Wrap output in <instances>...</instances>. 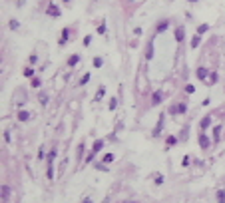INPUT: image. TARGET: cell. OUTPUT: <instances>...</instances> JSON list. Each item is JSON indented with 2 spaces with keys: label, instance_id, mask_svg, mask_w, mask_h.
Returning <instances> with one entry per match:
<instances>
[{
  "label": "cell",
  "instance_id": "d6986e66",
  "mask_svg": "<svg viewBox=\"0 0 225 203\" xmlns=\"http://www.w3.org/2000/svg\"><path fill=\"white\" fill-rule=\"evenodd\" d=\"M42 86V80L40 78H32V88H40Z\"/></svg>",
  "mask_w": 225,
  "mask_h": 203
},
{
  "label": "cell",
  "instance_id": "277c9868",
  "mask_svg": "<svg viewBox=\"0 0 225 203\" xmlns=\"http://www.w3.org/2000/svg\"><path fill=\"white\" fill-rule=\"evenodd\" d=\"M163 120H165V114H159V120H157V125H155V129H153V137H157L159 133H161V127H163Z\"/></svg>",
  "mask_w": 225,
  "mask_h": 203
},
{
  "label": "cell",
  "instance_id": "e0dca14e",
  "mask_svg": "<svg viewBox=\"0 0 225 203\" xmlns=\"http://www.w3.org/2000/svg\"><path fill=\"white\" fill-rule=\"evenodd\" d=\"M199 40H201V38H199V34H195V36H193V40H191V48H197V46H199Z\"/></svg>",
  "mask_w": 225,
  "mask_h": 203
},
{
  "label": "cell",
  "instance_id": "8fae6325",
  "mask_svg": "<svg viewBox=\"0 0 225 203\" xmlns=\"http://www.w3.org/2000/svg\"><path fill=\"white\" fill-rule=\"evenodd\" d=\"M48 14H50V16H60V10H58V8H54V4H50Z\"/></svg>",
  "mask_w": 225,
  "mask_h": 203
},
{
  "label": "cell",
  "instance_id": "2e32d148",
  "mask_svg": "<svg viewBox=\"0 0 225 203\" xmlns=\"http://www.w3.org/2000/svg\"><path fill=\"white\" fill-rule=\"evenodd\" d=\"M78 62H80V56H72V58L68 60V66H76Z\"/></svg>",
  "mask_w": 225,
  "mask_h": 203
},
{
  "label": "cell",
  "instance_id": "7c38bea8",
  "mask_svg": "<svg viewBox=\"0 0 225 203\" xmlns=\"http://www.w3.org/2000/svg\"><path fill=\"white\" fill-rule=\"evenodd\" d=\"M104 96H106V88H100V90H98V94H96V98H94V100H96V102H100V100H102V98H104Z\"/></svg>",
  "mask_w": 225,
  "mask_h": 203
},
{
  "label": "cell",
  "instance_id": "ffe728a7",
  "mask_svg": "<svg viewBox=\"0 0 225 203\" xmlns=\"http://www.w3.org/2000/svg\"><path fill=\"white\" fill-rule=\"evenodd\" d=\"M24 76H26V78H32V76H34V68H26V70H24Z\"/></svg>",
  "mask_w": 225,
  "mask_h": 203
},
{
  "label": "cell",
  "instance_id": "52a82bcc",
  "mask_svg": "<svg viewBox=\"0 0 225 203\" xmlns=\"http://www.w3.org/2000/svg\"><path fill=\"white\" fill-rule=\"evenodd\" d=\"M167 28H169V22H167V20H161V22L157 24V34H161V32L167 30Z\"/></svg>",
  "mask_w": 225,
  "mask_h": 203
},
{
  "label": "cell",
  "instance_id": "4316f807",
  "mask_svg": "<svg viewBox=\"0 0 225 203\" xmlns=\"http://www.w3.org/2000/svg\"><path fill=\"white\" fill-rule=\"evenodd\" d=\"M40 102H42L44 106H46V104H48V96H46L44 92H40Z\"/></svg>",
  "mask_w": 225,
  "mask_h": 203
},
{
  "label": "cell",
  "instance_id": "9a60e30c",
  "mask_svg": "<svg viewBox=\"0 0 225 203\" xmlns=\"http://www.w3.org/2000/svg\"><path fill=\"white\" fill-rule=\"evenodd\" d=\"M145 58H147V60H151V58H153V44H149V46H147V52H145Z\"/></svg>",
  "mask_w": 225,
  "mask_h": 203
},
{
  "label": "cell",
  "instance_id": "d6a6232c",
  "mask_svg": "<svg viewBox=\"0 0 225 203\" xmlns=\"http://www.w3.org/2000/svg\"><path fill=\"white\" fill-rule=\"evenodd\" d=\"M90 42H92V36H86L84 38V46H90Z\"/></svg>",
  "mask_w": 225,
  "mask_h": 203
},
{
  "label": "cell",
  "instance_id": "d4e9b609",
  "mask_svg": "<svg viewBox=\"0 0 225 203\" xmlns=\"http://www.w3.org/2000/svg\"><path fill=\"white\" fill-rule=\"evenodd\" d=\"M219 131H221V125H215V129H213V133H215V143L219 141V135H217Z\"/></svg>",
  "mask_w": 225,
  "mask_h": 203
},
{
  "label": "cell",
  "instance_id": "d590c367",
  "mask_svg": "<svg viewBox=\"0 0 225 203\" xmlns=\"http://www.w3.org/2000/svg\"><path fill=\"white\" fill-rule=\"evenodd\" d=\"M189 2H195V0H189Z\"/></svg>",
  "mask_w": 225,
  "mask_h": 203
},
{
  "label": "cell",
  "instance_id": "ac0fdd59",
  "mask_svg": "<svg viewBox=\"0 0 225 203\" xmlns=\"http://www.w3.org/2000/svg\"><path fill=\"white\" fill-rule=\"evenodd\" d=\"M28 118H30V116H28V112H20V114H18V120H20V122H26Z\"/></svg>",
  "mask_w": 225,
  "mask_h": 203
},
{
  "label": "cell",
  "instance_id": "30bf717a",
  "mask_svg": "<svg viewBox=\"0 0 225 203\" xmlns=\"http://www.w3.org/2000/svg\"><path fill=\"white\" fill-rule=\"evenodd\" d=\"M68 34H70V30H68V28H64V30H62V38H60V44H66V42H68Z\"/></svg>",
  "mask_w": 225,
  "mask_h": 203
},
{
  "label": "cell",
  "instance_id": "9c48e42d",
  "mask_svg": "<svg viewBox=\"0 0 225 203\" xmlns=\"http://www.w3.org/2000/svg\"><path fill=\"white\" fill-rule=\"evenodd\" d=\"M215 197H217V203H225V189H217Z\"/></svg>",
  "mask_w": 225,
  "mask_h": 203
},
{
  "label": "cell",
  "instance_id": "7a4b0ae2",
  "mask_svg": "<svg viewBox=\"0 0 225 203\" xmlns=\"http://www.w3.org/2000/svg\"><path fill=\"white\" fill-rule=\"evenodd\" d=\"M161 100H163V92H161V90H155L153 96H151V106H159Z\"/></svg>",
  "mask_w": 225,
  "mask_h": 203
},
{
  "label": "cell",
  "instance_id": "ba28073f",
  "mask_svg": "<svg viewBox=\"0 0 225 203\" xmlns=\"http://www.w3.org/2000/svg\"><path fill=\"white\" fill-rule=\"evenodd\" d=\"M207 74H209V72H207L205 68H199V70L195 72V76H197L199 80H205V78H207Z\"/></svg>",
  "mask_w": 225,
  "mask_h": 203
},
{
  "label": "cell",
  "instance_id": "f1b7e54d",
  "mask_svg": "<svg viewBox=\"0 0 225 203\" xmlns=\"http://www.w3.org/2000/svg\"><path fill=\"white\" fill-rule=\"evenodd\" d=\"M98 34H106V24H100L98 26Z\"/></svg>",
  "mask_w": 225,
  "mask_h": 203
},
{
  "label": "cell",
  "instance_id": "484cf974",
  "mask_svg": "<svg viewBox=\"0 0 225 203\" xmlns=\"http://www.w3.org/2000/svg\"><path fill=\"white\" fill-rule=\"evenodd\" d=\"M110 161H114V155L112 153H106L104 155V163H110Z\"/></svg>",
  "mask_w": 225,
  "mask_h": 203
},
{
  "label": "cell",
  "instance_id": "cb8c5ba5",
  "mask_svg": "<svg viewBox=\"0 0 225 203\" xmlns=\"http://www.w3.org/2000/svg\"><path fill=\"white\" fill-rule=\"evenodd\" d=\"M102 64H104L102 58H94V66H96V68H102Z\"/></svg>",
  "mask_w": 225,
  "mask_h": 203
},
{
  "label": "cell",
  "instance_id": "8d00e7d4",
  "mask_svg": "<svg viewBox=\"0 0 225 203\" xmlns=\"http://www.w3.org/2000/svg\"><path fill=\"white\" fill-rule=\"evenodd\" d=\"M64 2H68V0H64Z\"/></svg>",
  "mask_w": 225,
  "mask_h": 203
},
{
  "label": "cell",
  "instance_id": "83f0119b",
  "mask_svg": "<svg viewBox=\"0 0 225 203\" xmlns=\"http://www.w3.org/2000/svg\"><path fill=\"white\" fill-rule=\"evenodd\" d=\"M209 78H211V82H213V84H215V82L219 80V76H217V72H211V74H209Z\"/></svg>",
  "mask_w": 225,
  "mask_h": 203
},
{
  "label": "cell",
  "instance_id": "5bb4252c",
  "mask_svg": "<svg viewBox=\"0 0 225 203\" xmlns=\"http://www.w3.org/2000/svg\"><path fill=\"white\" fill-rule=\"evenodd\" d=\"M209 123H211V116H205V118L201 120V129H205V127H207Z\"/></svg>",
  "mask_w": 225,
  "mask_h": 203
},
{
  "label": "cell",
  "instance_id": "603a6c76",
  "mask_svg": "<svg viewBox=\"0 0 225 203\" xmlns=\"http://www.w3.org/2000/svg\"><path fill=\"white\" fill-rule=\"evenodd\" d=\"M207 28H209L207 24H201V26L197 28V34H203V32H207Z\"/></svg>",
  "mask_w": 225,
  "mask_h": 203
},
{
  "label": "cell",
  "instance_id": "4fadbf2b",
  "mask_svg": "<svg viewBox=\"0 0 225 203\" xmlns=\"http://www.w3.org/2000/svg\"><path fill=\"white\" fill-rule=\"evenodd\" d=\"M88 82H90V74H84V76L80 78V82H78V86H86Z\"/></svg>",
  "mask_w": 225,
  "mask_h": 203
},
{
  "label": "cell",
  "instance_id": "836d02e7",
  "mask_svg": "<svg viewBox=\"0 0 225 203\" xmlns=\"http://www.w3.org/2000/svg\"><path fill=\"white\" fill-rule=\"evenodd\" d=\"M82 203H92V199H90V197H86V199H84Z\"/></svg>",
  "mask_w": 225,
  "mask_h": 203
},
{
  "label": "cell",
  "instance_id": "6da1fadb",
  "mask_svg": "<svg viewBox=\"0 0 225 203\" xmlns=\"http://www.w3.org/2000/svg\"><path fill=\"white\" fill-rule=\"evenodd\" d=\"M102 147H104V139H96V141H94V145H92V151H90V155L86 157V163H90L92 159H94V155H96V153H98V151H100Z\"/></svg>",
  "mask_w": 225,
  "mask_h": 203
},
{
  "label": "cell",
  "instance_id": "4dcf8cb0",
  "mask_svg": "<svg viewBox=\"0 0 225 203\" xmlns=\"http://www.w3.org/2000/svg\"><path fill=\"white\" fill-rule=\"evenodd\" d=\"M185 92H187V94H193V92H195V88H193L191 84H187V88H185Z\"/></svg>",
  "mask_w": 225,
  "mask_h": 203
},
{
  "label": "cell",
  "instance_id": "3957f363",
  "mask_svg": "<svg viewBox=\"0 0 225 203\" xmlns=\"http://www.w3.org/2000/svg\"><path fill=\"white\" fill-rule=\"evenodd\" d=\"M197 141H199V145H201V149H209V145H211V141H209V137H207L205 133H199V137H197Z\"/></svg>",
  "mask_w": 225,
  "mask_h": 203
},
{
  "label": "cell",
  "instance_id": "5b68a950",
  "mask_svg": "<svg viewBox=\"0 0 225 203\" xmlns=\"http://www.w3.org/2000/svg\"><path fill=\"white\" fill-rule=\"evenodd\" d=\"M183 38H185V30H183V26H177L175 28V42L179 44V42H183Z\"/></svg>",
  "mask_w": 225,
  "mask_h": 203
},
{
  "label": "cell",
  "instance_id": "e575fe53",
  "mask_svg": "<svg viewBox=\"0 0 225 203\" xmlns=\"http://www.w3.org/2000/svg\"><path fill=\"white\" fill-rule=\"evenodd\" d=\"M124 203H137V201H124Z\"/></svg>",
  "mask_w": 225,
  "mask_h": 203
},
{
  "label": "cell",
  "instance_id": "7402d4cb",
  "mask_svg": "<svg viewBox=\"0 0 225 203\" xmlns=\"http://www.w3.org/2000/svg\"><path fill=\"white\" fill-rule=\"evenodd\" d=\"M153 183H155V185H161V183H163V175H161V173H157V175H155V181H153Z\"/></svg>",
  "mask_w": 225,
  "mask_h": 203
},
{
  "label": "cell",
  "instance_id": "44dd1931",
  "mask_svg": "<svg viewBox=\"0 0 225 203\" xmlns=\"http://www.w3.org/2000/svg\"><path fill=\"white\" fill-rule=\"evenodd\" d=\"M175 141H177V137H175V135H169L165 143H167V145H175Z\"/></svg>",
  "mask_w": 225,
  "mask_h": 203
},
{
  "label": "cell",
  "instance_id": "f546056e",
  "mask_svg": "<svg viewBox=\"0 0 225 203\" xmlns=\"http://www.w3.org/2000/svg\"><path fill=\"white\" fill-rule=\"evenodd\" d=\"M10 28L16 30V28H18V20H10Z\"/></svg>",
  "mask_w": 225,
  "mask_h": 203
},
{
  "label": "cell",
  "instance_id": "8992f818",
  "mask_svg": "<svg viewBox=\"0 0 225 203\" xmlns=\"http://www.w3.org/2000/svg\"><path fill=\"white\" fill-rule=\"evenodd\" d=\"M0 191H2V203H6L8 201V195H10V187H8V185H2Z\"/></svg>",
  "mask_w": 225,
  "mask_h": 203
},
{
  "label": "cell",
  "instance_id": "1f68e13d",
  "mask_svg": "<svg viewBox=\"0 0 225 203\" xmlns=\"http://www.w3.org/2000/svg\"><path fill=\"white\" fill-rule=\"evenodd\" d=\"M116 102H118L116 98H112V100H110V110H116Z\"/></svg>",
  "mask_w": 225,
  "mask_h": 203
}]
</instances>
